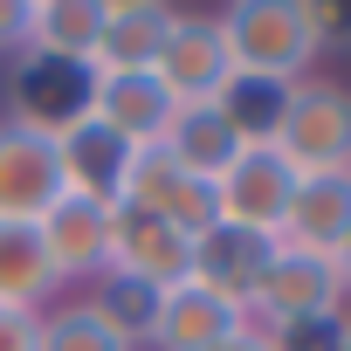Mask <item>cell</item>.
Here are the masks:
<instances>
[{
    "label": "cell",
    "instance_id": "1",
    "mask_svg": "<svg viewBox=\"0 0 351 351\" xmlns=\"http://www.w3.org/2000/svg\"><path fill=\"white\" fill-rule=\"evenodd\" d=\"M214 21H221L234 83L289 90V83L310 76V56L330 42L337 8H324V0H234V8H221Z\"/></svg>",
    "mask_w": 351,
    "mask_h": 351
},
{
    "label": "cell",
    "instance_id": "8",
    "mask_svg": "<svg viewBox=\"0 0 351 351\" xmlns=\"http://www.w3.org/2000/svg\"><path fill=\"white\" fill-rule=\"evenodd\" d=\"M110 269L131 276V282H145V289H172V282L193 276V241L172 228L165 214H131V207H117V221H110ZM110 269H104V276H110Z\"/></svg>",
    "mask_w": 351,
    "mask_h": 351
},
{
    "label": "cell",
    "instance_id": "6",
    "mask_svg": "<svg viewBox=\"0 0 351 351\" xmlns=\"http://www.w3.org/2000/svg\"><path fill=\"white\" fill-rule=\"evenodd\" d=\"M152 83L172 104H214V97H228L234 69H228L221 21L214 14H172V28L158 42V62H152Z\"/></svg>",
    "mask_w": 351,
    "mask_h": 351
},
{
    "label": "cell",
    "instance_id": "11",
    "mask_svg": "<svg viewBox=\"0 0 351 351\" xmlns=\"http://www.w3.org/2000/svg\"><path fill=\"white\" fill-rule=\"evenodd\" d=\"M172 14H180V8H165V0H104V28H97V49H90V76H152Z\"/></svg>",
    "mask_w": 351,
    "mask_h": 351
},
{
    "label": "cell",
    "instance_id": "22",
    "mask_svg": "<svg viewBox=\"0 0 351 351\" xmlns=\"http://www.w3.org/2000/svg\"><path fill=\"white\" fill-rule=\"evenodd\" d=\"M0 351H42V317L35 310H0Z\"/></svg>",
    "mask_w": 351,
    "mask_h": 351
},
{
    "label": "cell",
    "instance_id": "4",
    "mask_svg": "<svg viewBox=\"0 0 351 351\" xmlns=\"http://www.w3.org/2000/svg\"><path fill=\"white\" fill-rule=\"evenodd\" d=\"M289 200H296V172L282 165L276 145H248L221 180H214V207H221V228H241L255 241H276L282 221H289Z\"/></svg>",
    "mask_w": 351,
    "mask_h": 351
},
{
    "label": "cell",
    "instance_id": "19",
    "mask_svg": "<svg viewBox=\"0 0 351 351\" xmlns=\"http://www.w3.org/2000/svg\"><path fill=\"white\" fill-rule=\"evenodd\" d=\"M42 351H138V344L104 317L97 296H62L42 310Z\"/></svg>",
    "mask_w": 351,
    "mask_h": 351
},
{
    "label": "cell",
    "instance_id": "25",
    "mask_svg": "<svg viewBox=\"0 0 351 351\" xmlns=\"http://www.w3.org/2000/svg\"><path fill=\"white\" fill-rule=\"evenodd\" d=\"M330 276H337V289H344V303H351V228H344V241L330 248Z\"/></svg>",
    "mask_w": 351,
    "mask_h": 351
},
{
    "label": "cell",
    "instance_id": "17",
    "mask_svg": "<svg viewBox=\"0 0 351 351\" xmlns=\"http://www.w3.org/2000/svg\"><path fill=\"white\" fill-rule=\"evenodd\" d=\"M269 248H276V241H255V234H241V228H214V234L193 241V282H207L214 296H228V303L241 310L248 289H255V276H262V262H269Z\"/></svg>",
    "mask_w": 351,
    "mask_h": 351
},
{
    "label": "cell",
    "instance_id": "18",
    "mask_svg": "<svg viewBox=\"0 0 351 351\" xmlns=\"http://www.w3.org/2000/svg\"><path fill=\"white\" fill-rule=\"evenodd\" d=\"M180 158L165 145H131L110 172V207H131V214H165V200L180 193Z\"/></svg>",
    "mask_w": 351,
    "mask_h": 351
},
{
    "label": "cell",
    "instance_id": "5",
    "mask_svg": "<svg viewBox=\"0 0 351 351\" xmlns=\"http://www.w3.org/2000/svg\"><path fill=\"white\" fill-rule=\"evenodd\" d=\"M69 193V172H62V145L35 124L0 117V221H42L56 200Z\"/></svg>",
    "mask_w": 351,
    "mask_h": 351
},
{
    "label": "cell",
    "instance_id": "3",
    "mask_svg": "<svg viewBox=\"0 0 351 351\" xmlns=\"http://www.w3.org/2000/svg\"><path fill=\"white\" fill-rule=\"evenodd\" d=\"M282 152V165L296 180H330V172H351V90L344 83H289L276 117H269V138Z\"/></svg>",
    "mask_w": 351,
    "mask_h": 351
},
{
    "label": "cell",
    "instance_id": "14",
    "mask_svg": "<svg viewBox=\"0 0 351 351\" xmlns=\"http://www.w3.org/2000/svg\"><path fill=\"white\" fill-rule=\"evenodd\" d=\"M351 228V172H330V180H296V200H289V221H282V248H303V255H330Z\"/></svg>",
    "mask_w": 351,
    "mask_h": 351
},
{
    "label": "cell",
    "instance_id": "23",
    "mask_svg": "<svg viewBox=\"0 0 351 351\" xmlns=\"http://www.w3.org/2000/svg\"><path fill=\"white\" fill-rule=\"evenodd\" d=\"M28 14L35 0H0V56H28Z\"/></svg>",
    "mask_w": 351,
    "mask_h": 351
},
{
    "label": "cell",
    "instance_id": "16",
    "mask_svg": "<svg viewBox=\"0 0 351 351\" xmlns=\"http://www.w3.org/2000/svg\"><path fill=\"white\" fill-rule=\"evenodd\" d=\"M97 28H104V0H35V14H28V56L90 69Z\"/></svg>",
    "mask_w": 351,
    "mask_h": 351
},
{
    "label": "cell",
    "instance_id": "10",
    "mask_svg": "<svg viewBox=\"0 0 351 351\" xmlns=\"http://www.w3.org/2000/svg\"><path fill=\"white\" fill-rule=\"evenodd\" d=\"M248 317L228 303V296H214L207 282H172V289H158V303H152V324H145V344L152 351H214L228 330H241Z\"/></svg>",
    "mask_w": 351,
    "mask_h": 351
},
{
    "label": "cell",
    "instance_id": "12",
    "mask_svg": "<svg viewBox=\"0 0 351 351\" xmlns=\"http://www.w3.org/2000/svg\"><path fill=\"white\" fill-rule=\"evenodd\" d=\"M172 110H180V104H172L152 76H90V124L110 138V145H158L165 138V124H172Z\"/></svg>",
    "mask_w": 351,
    "mask_h": 351
},
{
    "label": "cell",
    "instance_id": "24",
    "mask_svg": "<svg viewBox=\"0 0 351 351\" xmlns=\"http://www.w3.org/2000/svg\"><path fill=\"white\" fill-rule=\"evenodd\" d=\"M214 351H282V344H276L269 330H255V324H241V330H228V337H221Z\"/></svg>",
    "mask_w": 351,
    "mask_h": 351
},
{
    "label": "cell",
    "instance_id": "21",
    "mask_svg": "<svg viewBox=\"0 0 351 351\" xmlns=\"http://www.w3.org/2000/svg\"><path fill=\"white\" fill-rule=\"evenodd\" d=\"M165 221L180 228L186 241L214 234V228H221V207H214V186H207V180H180V193L165 200Z\"/></svg>",
    "mask_w": 351,
    "mask_h": 351
},
{
    "label": "cell",
    "instance_id": "7",
    "mask_svg": "<svg viewBox=\"0 0 351 351\" xmlns=\"http://www.w3.org/2000/svg\"><path fill=\"white\" fill-rule=\"evenodd\" d=\"M110 221H117V207L104 193H76V186L35 221V234H42L56 276H62V289L69 282H97L110 269Z\"/></svg>",
    "mask_w": 351,
    "mask_h": 351
},
{
    "label": "cell",
    "instance_id": "9",
    "mask_svg": "<svg viewBox=\"0 0 351 351\" xmlns=\"http://www.w3.org/2000/svg\"><path fill=\"white\" fill-rule=\"evenodd\" d=\"M83 110H90V69H69V62H49V56L14 62V76H8V117L14 124L62 138L69 124H83Z\"/></svg>",
    "mask_w": 351,
    "mask_h": 351
},
{
    "label": "cell",
    "instance_id": "20",
    "mask_svg": "<svg viewBox=\"0 0 351 351\" xmlns=\"http://www.w3.org/2000/svg\"><path fill=\"white\" fill-rule=\"evenodd\" d=\"M90 296L104 303V317H110L131 344H145V324H152L158 289H145V282H131V276H117V269H110V276H97V282H90Z\"/></svg>",
    "mask_w": 351,
    "mask_h": 351
},
{
    "label": "cell",
    "instance_id": "2",
    "mask_svg": "<svg viewBox=\"0 0 351 351\" xmlns=\"http://www.w3.org/2000/svg\"><path fill=\"white\" fill-rule=\"evenodd\" d=\"M337 310H344V289L330 276V255H303V248H269L241 317L255 330H269L276 344H296L303 330H337Z\"/></svg>",
    "mask_w": 351,
    "mask_h": 351
},
{
    "label": "cell",
    "instance_id": "13",
    "mask_svg": "<svg viewBox=\"0 0 351 351\" xmlns=\"http://www.w3.org/2000/svg\"><path fill=\"white\" fill-rule=\"evenodd\" d=\"M158 145L180 158V172H186V180H207V186H214L221 172L248 152V131H241V124H234V110L214 97V104H180Z\"/></svg>",
    "mask_w": 351,
    "mask_h": 351
},
{
    "label": "cell",
    "instance_id": "15",
    "mask_svg": "<svg viewBox=\"0 0 351 351\" xmlns=\"http://www.w3.org/2000/svg\"><path fill=\"white\" fill-rule=\"evenodd\" d=\"M62 296V276L28 221H0V310H49Z\"/></svg>",
    "mask_w": 351,
    "mask_h": 351
},
{
    "label": "cell",
    "instance_id": "26",
    "mask_svg": "<svg viewBox=\"0 0 351 351\" xmlns=\"http://www.w3.org/2000/svg\"><path fill=\"white\" fill-rule=\"evenodd\" d=\"M324 351H351V317H337V330H330V344Z\"/></svg>",
    "mask_w": 351,
    "mask_h": 351
}]
</instances>
